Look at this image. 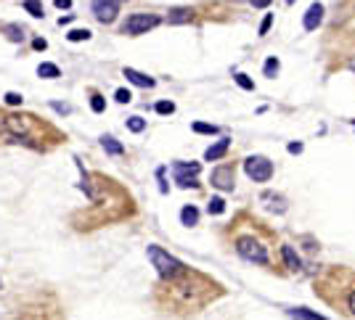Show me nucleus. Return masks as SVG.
Segmentation results:
<instances>
[{
	"label": "nucleus",
	"mask_w": 355,
	"mask_h": 320,
	"mask_svg": "<svg viewBox=\"0 0 355 320\" xmlns=\"http://www.w3.org/2000/svg\"><path fill=\"white\" fill-rule=\"evenodd\" d=\"M146 254H148V259L154 262V267H156V272H159L162 280H175V278H181L183 272H186L183 262L175 259L172 254H167V251L159 249V246H148Z\"/></svg>",
	"instance_id": "obj_1"
},
{
	"label": "nucleus",
	"mask_w": 355,
	"mask_h": 320,
	"mask_svg": "<svg viewBox=\"0 0 355 320\" xmlns=\"http://www.w3.org/2000/svg\"><path fill=\"white\" fill-rule=\"evenodd\" d=\"M236 251L249 262H257V265H268V251L257 238H239L236 241Z\"/></svg>",
	"instance_id": "obj_2"
},
{
	"label": "nucleus",
	"mask_w": 355,
	"mask_h": 320,
	"mask_svg": "<svg viewBox=\"0 0 355 320\" xmlns=\"http://www.w3.org/2000/svg\"><path fill=\"white\" fill-rule=\"evenodd\" d=\"M156 24H159V16H154V14H133L122 24V32L125 35H143L148 30H154Z\"/></svg>",
	"instance_id": "obj_3"
},
{
	"label": "nucleus",
	"mask_w": 355,
	"mask_h": 320,
	"mask_svg": "<svg viewBox=\"0 0 355 320\" xmlns=\"http://www.w3.org/2000/svg\"><path fill=\"white\" fill-rule=\"evenodd\" d=\"M244 169L255 183H265V180H270V175H273V164H270L265 156H249L244 162Z\"/></svg>",
	"instance_id": "obj_4"
},
{
	"label": "nucleus",
	"mask_w": 355,
	"mask_h": 320,
	"mask_svg": "<svg viewBox=\"0 0 355 320\" xmlns=\"http://www.w3.org/2000/svg\"><path fill=\"white\" fill-rule=\"evenodd\" d=\"M199 162H175L172 164V172H175V180L181 188H191L196 185V175H199Z\"/></svg>",
	"instance_id": "obj_5"
},
{
	"label": "nucleus",
	"mask_w": 355,
	"mask_h": 320,
	"mask_svg": "<svg viewBox=\"0 0 355 320\" xmlns=\"http://www.w3.org/2000/svg\"><path fill=\"white\" fill-rule=\"evenodd\" d=\"M93 14L101 24H111L119 14V0H93Z\"/></svg>",
	"instance_id": "obj_6"
},
{
	"label": "nucleus",
	"mask_w": 355,
	"mask_h": 320,
	"mask_svg": "<svg viewBox=\"0 0 355 320\" xmlns=\"http://www.w3.org/2000/svg\"><path fill=\"white\" fill-rule=\"evenodd\" d=\"M210 183L220 191H233V167L231 164H223V167H215L212 175H210Z\"/></svg>",
	"instance_id": "obj_7"
},
{
	"label": "nucleus",
	"mask_w": 355,
	"mask_h": 320,
	"mask_svg": "<svg viewBox=\"0 0 355 320\" xmlns=\"http://www.w3.org/2000/svg\"><path fill=\"white\" fill-rule=\"evenodd\" d=\"M321 19H323V6H321V3H313V6L305 11V22H302V24H305V30H307V32H313L315 27L321 24Z\"/></svg>",
	"instance_id": "obj_8"
},
{
	"label": "nucleus",
	"mask_w": 355,
	"mask_h": 320,
	"mask_svg": "<svg viewBox=\"0 0 355 320\" xmlns=\"http://www.w3.org/2000/svg\"><path fill=\"white\" fill-rule=\"evenodd\" d=\"M228 146H231V140H228V138L218 140V143H215V146H210L207 151H204V159H207V162H218V159H223V156H226Z\"/></svg>",
	"instance_id": "obj_9"
},
{
	"label": "nucleus",
	"mask_w": 355,
	"mask_h": 320,
	"mask_svg": "<svg viewBox=\"0 0 355 320\" xmlns=\"http://www.w3.org/2000/svg\"><path fill=\"white\" fill-rule=\"evenodd\" d=\"M125 77L133 85H138V88H154V77H148V74L138 72V69H125Z\"/></svg>",
	"instance_id": "obj_10"
},
{
	"label": "nucleus",
	"mask_w": 355,
	"mask_h": 320,
	"mask_svg": "<svg viewBox=\"0 0 355 320\" xmlns=\"http://www.w3.org/2000/svg\"><path fill=\"white\" fill-rule=\"evenodd\" d=\"M191 19H194V11H191V8H186V6L172 8V11L167 14V22H170V24H183V22H191Z\"/></svg>",
	"instance_id": "obj_11"
},
{
	"label": "nucleus",
	"mask_w": 355,
	"mask_h": 320,
	"mask_svg": "<svg viewBox=\"0 0 355 320\" xmlns=\"http://www.w3.org/2000/svg\"><path fill=\"white\" fill-rule=\"evenodd\" d=\"M286 315L292 317V320H326L323 315L318 312H313V309H307V307H297V309H286Z\"/></svg>",
	"instance_id": "obj_12"
},
{
	"label": "nucleus",
	"mask_w": 355,
	"mask_h": 320,
	"mask_svg": "<svg viewBox=\"0 0 355 320\" xmlns=\"http://www.w3.org/2000/svg\"><path fill=\"white\" fill-rule=\"evenodd\" d=\"M281 257H284L286 267L292 270V272H297V270L302 267V262H300V257H297V251H294L292 246H281Z\"/></svg>",
	"instance_id": "obj_13"
},
{
	"label": "nucleus",
	"mask_w": 355,
	"mask_h": 320,
	"mask_svg": "<svg viewBox=\"0 0 355 320\" xmlns=\"http://www.w3.org/2000/svg\"><path fill=\"white\" fill-rule=\"evenodd\" d=\"M6 130H11V133H16L19 138H22L24 133H27V122L22 119V117H6Z\"/></svg>",
	"instance_id": "obj_14"
},
{
	"label": "nucleus",
	"mask_w": 355,
	"mask_h": 320,
	"mask_svg": "<svg viewBox=\"0 0 355 320\" xmlns=\"http://www.w3.org/2000/svg\"><path fill=\"white\" fill-rule=\"evenodd\" d=\"M196 220H199V209H196V206H191V204L183 206V209H181V222L191 228V225H196Z\"/></svg>",
	"instance_id": "obj_15"
},
{
	"label": "nucleus",
	"mask_w": 355,
	"mask_h": 320,
	"mask_svg": "<svg viewBox=\"0 0 355 320\" xmlns=\"http://www.w3.org/2000/svg\"><path fill=\"white\" fill-rule=\"evenodd\" d=\"M3 32L8 35V40H11V43H22V40H24V30H22L19 24H6Z\"/></svg>",
	"instance_id": "obj_16"
},
{
	"label": "nucleus",
	"mask_w": 355,
	"mask_h": 320,
	"mask_svg": "<svg viewBox=\"0 0 355 320\" xmlns=\"http://www.w3.org/2000/svg\"><path fill=\"white\" fill-rule=\"evenodd\" d=\"M37 74H40V77H45V80H53V77H59V67H56V64H40V67H37Z\"/></svg>",
	"instance_id": "obj_17"
},
{
	"label": "nucleus",
	"mask_w": 355,
	"mask_h": 320,
	"mask_svg": "<svg viewBox=\"0 0 355 320\" xmlns=\"http://www.w3.org/2000/svg\"><path fill=\"white\" fill-rule=\"evenodd\" d=\"M101 146H104L109 154H122V151H125V148L119 146V143H117V140L111 138V135H104V138H101Z\"/></svg>",
	"instance_id": "obj_18"
},
{
	"label": "nucleus",
	"mask_w": 355,
	"mask_h": 320,
	"mask_svg": "<svg viewBox=\"0 0 355 320\" xmlns=\"http://www.w3.org/2000/svg\"><path fill=\"white\" fill-rule=\"evenodd\" d=\"M207 212L210 214H223L226 212V201H223L220 196H215V199H210V204H207Z\"/></svg>",
	"instance_id": "obj_19"
},
{
	"label": "nucleus",
	"mask_w": 355,
	"mask_h": 320,
	"mask_svg": "<svg viewBox=\"0 0 355 320\" xmlns=\"http://www.w3.org/2000/svg\"><path fill=\"white\" fill-rule=\"evenodd\" d=\"M191 130H194V133H202V135H215V133H218V127H215V125H204V122H194Z\"/></svg>",
	"instance_id": "obj_20"
},
{
	"label": "nucleus",
	"mask_w": 355,
	"mask_h": 320,
	"mask_svg": "<svg viewBox=\"0 0 355 320\" xmlns=\"http://www.w3.org/2000/svg\"><path fill=\"white\" fill-rule=\"evenodd\" d=\"M24 8H27V11H30L35 19L43 16V3H40V0H24Z\"/></svg>",
	"instance_id": "obj_21"
},
{
	"label": "nucleus",
	"mask_w": 355,
	"mask_h": 320,
	"mask_svg": "<svg viewBox=\"0 0 355 320\" xmlns=\"http://www.w3.org/2000/svg\"><path fill=\"white\" fill-rule=\"evenodd\" d=\"M278 67H281V64H278V59H276V56H270V59L265 61V77H276V74H278Z\"/></svg>",
	"instance_id": "obj_22"
},
{
	"label": "nucleus",
	"mask_w": 355,
	"mask_h": 320,
	"mask_svg": "<svg viewBox=\"0 0 355 320\" xmlns=\"http://www.w3.org/2000/svg\"><path fill=\"white\" fill-rule=\"evenodd\" d=\"M67 37L72 43H82V40H88V37H90V30H72Z\"/></svg>",
	"instance_id": "obj_23"
},
{
	"label": "nucleus",
	"mask_w": 355,
	"mask_h": 320,
	"mask_svg": "<svg viewBox=\"0 0 355 320\" xmlns=\"http://www.w3.org/2000/svg\"><path fill=\"white\" fill-rule=\"evenodd\" d=\"M127 127L133 130V133H141V130L146 127V122H143V117H130L127 119Z\"/></svg>",
	"instance_id": "obj_24"
},
{
	"label": "nucleus",
	"mask_w": 355,
	"mask_h": 320,
	"mask_svg": "<svg viewBox=\"0 0 355 320\" xmlns=\"http://www.w3.org/2000/svg\"><path fill=\"white\" fill-rule=\"evenodd\" d=\"M90 109H93V111H96V114H101V111H104V109H106V101H104V98H101V96H98V93H96V96H93V98H90Z\"/></svg>",
	"instance_id": "obj_25"
},
{
	"label": "nucleus",
	"mask_w": 355,
	"mask_h": 320,
	"mask_svg": "<svg viewBox=\"0 0 355 320\" xmlns=\"http://www.w3.org/2000/svg\"><path fill=\"white\" fill-rule=\"evenodd\" d=\"M233 80H236V85H239V88H244V90H252V88H255V82H252L247 74H241V72H239Z\"/></svg>",
	"instance_id": "obj_26"
},
{
	"label": "nucleus",
	"mask_w": 355,
	"mask_h": 320,
	"mask_svg": "<svg viewBox=\"0 0 355 320\" xmlns=\"http://www.w3.org/2000/svg\"><path fill=\"white\" fill-rule=\"evenodd\" d=\"M156 111H159V114H172V111H175V103L172 101H159V103H156Z\"/></svg>",
	"instance_id": "obj_27"
},
{
	"label": "nucleus",
	"mask_w": 355,
	"mask_h": 320,
	"mask_svg": "<svg viewBox=\"0 0 355 320\" xmlns=\"http://www.w3.org/2000/svg\"><path fill=\"white\" fill-rule=\"evenodd\" d=\"M344 307H347V315L355 317V288L347 294V302H344Z\"/></svg>",
	"instance_id": "obj_28"
},
{
	"label": "nucleus",
	"mask_w": 355,
	"mask_h": 320,
	"mask_svg": "<svg viewBox=\"0 0 355 320\" xmlns=\"http://www.w3.org/2000/svg\"><path fill=\"white\" fill-rule=\"evenodd\" d=\"M22 101H24V98L19 96V93H6V103H8V106H19Z\"/></svg>",
	"instance_id": "obj_29"
},
{
	"label": "nucleus",
	"mask_w": 355,
	"mask_h": 320,
	"mask_svg": "<svg viewBox=\"0 0 355 320\" xmlns=\"http://www.w3.org/2000/svg\"><path fill=\"white\" fill-rule=\"evenodd\" d=\"M130 98H133V96H130V90H125V88L117 90V101L119 103H130Z\"/></svg>",
	"instance_id": "obj_30"
},
{
	"label": "nucleus",
	"mask_w": 355,
	"mask_h": 320,
	"mask_svg": "<svg viewBox=\"0 0 355 320\" xmlns=\"http://www.w3.org/2000/svg\"><path fill=\"white\" fill-rule=\"evenodd\" d=\"M270 24H273V16H270V14H268V16L263 19V24H260V35H265V32L270 30Z\"/></svg>",
	"instance_id": "obj_31"
},
{
	"label": "nucleus",
	"mask_w": 355,
	"mask_h": 320,
	"mask_svg": "<svg viewBox=\"0 0 355 320\" xmlns=\"http://www.w3.org/2000/svg\"><path fill=\"white\" fill-rule=\"evenodd\" d=\"M32 48H35V51H45V48H48V43H45L43 37H35V40H32Z\"/></svg>",
	"instance_id": "obj_32"
},
{
	"label": "nucleus",
	"mask_w": 355,
	"mask_h": 320,
	"mask_svg": "<svg viewBox=\"0 0 355 320\" xmlns=\"http://www.w3.org/2000/svg\"><path fill=\"white\" fill-rule=\"evenodd\" d=\"M53 109L59 111V114H69V106H64V103H53Z\"/></svg>",
	"instance_id": "obj_33"
},
{
	"label": "nucleus",
	"mask_w": 355,
	"mask_h": 320,
	"mask_svg": "<svg viewBox=\"0 0 355 320\" xmlns=\"http://www.w3.org/2000/svg\"><path fill=\"white\" fill-rule=\"evenodd\" d=\"M302 151V143H289V154H300Z\"/></svg>",
	"instance_id": "obj_34"
},
{
	"label": "nucleus",
	"mask_w": 355,
	"mask_h": 320,
	"mask_svg": "<svg viewBox=\"0 0 355 320\" xmlns=\"http://www.w3.org/2000/svg\"><path fill=\"white\" fill-rule=\"evenodd\" d=\"M53 3H56V8H69L72 0H53Z\"/></svg>",
	"instance_id": "obj_35"
},
{
	"label": "nucleus",
	"mask_w": 355,
	"mask_h": 320,
	"mask_svg": "<svg viewBox=\"0 0 355 320\" xmlns=\"http://www.w3.org/2000/svg\"><path fill=\"white\" fill-rule=\"evenodd\" d=\"M252 6H255V8H265V6H270V0H252Z\"/></svg>",
	"instance_id": "obj_36"
},
{
	"label": "nucleus",
	"mask_w": 355,
	"mask_h": 320,
	"mask_svg": "<svg viewBox=\"0 0 355 320\" xmlns=\"http://www.w3.org/2000/svg\"><path fill=\"white\" fill-rule=\"evenodd\" d=\"M69 22H72V14H67V16H61V19H59V24H69Z\"/></svg>",
	"instance_id": "obj_37"
},
{
	"label": "nucleus",
	"mask_w": 355,
	"mask_h": 320,
	"mask_svg": "<svg viewBox=\"0 0 355 320\" xmlns=\"http://www.w3.org/2000/svg\"><path fill=\"white\" fill-rule=\"evenodd\" d=\"M286 3H294V0H286Z\"/></svg>",
	"instance_id": "obj_38"
}]
</instances>
